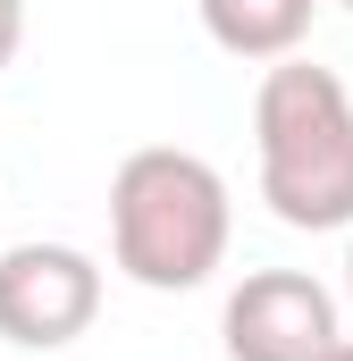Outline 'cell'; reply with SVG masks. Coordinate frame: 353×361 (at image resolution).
Segmentation results:
<instances>
[{"instance_id":"6da1fadb","label":"cell","mask_w":353,"mask_h":361,"mask_svg":"<svg viewBox=\"0 0 353 361\" xmlns=\"http://www.w3.org/2000/svg\"><path fill=\"white\" fill-rule=\"evenodd\" d=\"M227 177L202 152L176 143H143L118 160L109 177V261L152 286V294H193L210 286V269L227 261Z\"/></svg>"},{"instance_id":"7a4b0ae2","label":"cell","mask_w":353,"mask_h":361,"mask_svg":"<svg viewBox=\"0 0 353 361\" xmlns=\"http://www.w3.org/2000/svg\"><path fill=\"white\" fill-rule=\"evenodd\" d=\"M253 152H261V202L286 227L303 235L353 227V92L337 68L269 59L253 92Z\"/></svg>"},{"instance_id":"3957f363","label":"cell","mask_w":353,"mask_h":361,"mask_svg":"<svg viewBox=\"0 0 353 361\" xmlns=\"http://www.w3.org/2000/svg\"><path fill=\"white\" fill-rule=\"evenodd\" d=\"M101 319V261L76 244H8L0 252V336L25 353H59Z\"/></svg>"},{"instance_id":"277c9868","label":"cell","mask_w":353,"mask_h":361,"mask_svg":"<svg viewBox=\"0 0 353 361\" xmlns=\"http://www.w3.org/2000/svg\"><path fill=\"white\" fill-rule=\"evenodd\" d=\"M227 361H311L337 336V294L303 269H253L219 311Z\"/></svg>"},{"instance_id":"5b68a950","label":"cell","mask_w":353,"mask_h":361,"mask_svg":"<svg viewBox=\"0 0 353 361\" xmlns=\"http://www.w3.org/2000/svg\"><path fill=\"white\" fill-rule=\"evenodd\" d=\"M193 8H202V34L227 59H294L320 0H193Z\"/></svg>"},{"instance_id":"8992f818","label":"cell","mask_w":353,"mask_h":361,"mask_svg":"<svg viewBox=\"0 0 353 361\" xmlns=\"http://www.w3.org/2000/svg\"><path fill=\"white\" fill-rule=\"evenodd\" d=\"M17 42H25V0H0V68L17 59Z\"/></svg>"},{"instance_id":"52a82bcc","label":"cell","mask_w":353,"mask_h":361,"mask_svg":"<svg viewBox=\"0 0 353 361\" xmlns=\"http://www.w3.org/2000/svg\"><path fill=\"white\" fill-rule=\"evenodd\" d=\"M311 361H353V336H328V345H320Z\"/></svg>"},{"instance_id":"ba28073f","label":"cell","mask_w":353,"mask_h":361,"mask_svg":"<svg viewBox=\"0 0 353 361\" xmlns=\"http://www.w3.org/2000/svg\"><path fill=\"white\" fill-rule=\"evenodd\" d=\"M345 294H353V252H345Z\"/></svg>"},{"instance_id":"9c48e42d","label":"cell","mask_w":353,"mask_h":361,"mask_svg":"<svg viewBox=\"0 0 353 361\" xmlns=\"http://www.w3.org/2000/svg\"><path fill=\"white\" fill-rule=\"evenodd\" d=\"M337 8H353V0H337Z\"/></svg>"}]
</instances>
